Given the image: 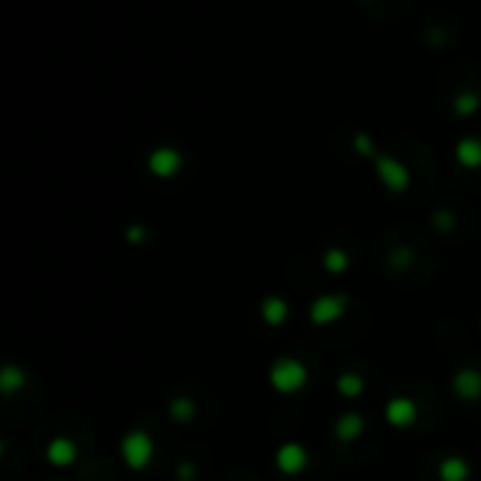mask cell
Instances as JSON below:
<instances>
[{
  "label": "cell",
  "mask_w": 481,
  "mask_h": 481,
  "mask_svg": "<svg viewBox=\"0 0 481 481\" xmlns=\"http://www.w3.org/2000/svg\"><path fill=\"white\" fill-rule=\"evenodd\" d=\"M267 380L278 394H295V391H301L307 385L309 371L295 357H276L270 363V368H267Z\"/></svg>",
  "instance_id": "obj_1"
},
{
  "label": "cell",
  "mask_w": 481,
  "mask_h": 481,
  "mask_svg": "<svg viewBox=\"0 0 481 481\" xmlns=\"http://www.w3.org/2000/svg\"><path fill=\"white\" fill-rule=\"evenodd\" d=\"M152 456H155V442H152V436L146 430L135 428V430H127L121 436V458H124V464L129 470L149 467Z\"/></svg>",
  "instance_id": "obj_2"
},
{
  "label": "cell",
  "mask_w": 481,
  "mask_h": 481,
  "mask_svg": "<svg viewBox=\"0 0 481 481\" xmlns=\"http://www.w3.org/2000/svg\"><path fill=\"white\" fill-rule=\"evenodd\" d=\"M346 307H349V295L346 293H321V295H315L309 301L307 315H309V323L329 326V323H335L346 312Z\"/></svg>",
  "instance_id": "obj_3"
},
{
  "label": "cell",
  "mask_w": 481,
  "mask_h": 481,
  "mask_svg": "<svg viewBox=\"0 0 481 481\" xmlns=\"http://www.w3.org/2000/svg\"><path fill=\"white\" fill-rule=\"evenodd\" d=\"M450 388L458 399L464 402H475L481 399V368H473V366H461L453 371L450 377Z\"/></svg>",
  "instance_id": "obj_4"
},
{
  "label": "cell",
  "mask_w": 481,
  "mask_h": 481,
  "mask_svg": "<svg viewBox=\"0 0 481 481\" xmlns=\"http://www.w3.org/2000/svg\"><path fill=\"white\" fill-rule=\"evenodd\" d=\"M273 461H276L278 473L295 475V473H301V470L309 464V456H307V450H304L301 442H284V444H278Z\"/></svg>",
  "instance_id": "obj_5"
},
{
  "label": "cell",
  "mask_w": 481,
  "mask_h": 481,
  "mask_svg": "<svg viewBox=\"0 0 481 481\" xmlns=\"http://www.w3.org/2000/svg\"><path fill=\"white\" fill-rule=\"evenodd\" d=\"M383 413H385L388 425H394V428H411L416 422V416H419V408H416V402L411 397H391L385 402Z\"/></svg>",
  "instance_id": "obj_6"
},
{
  "label": "cell",
  "mask_w": 481,
  "mask_h": 481,
  "mask_svg": "<svg viewBox=\"0 0 481 481\" xmlns=\"http://www.w3.org/2000/svg\"><path fill=\"white\" fill-rule=\"evenodd\" d=\"M363 430H366V419H363V413H357V411H346V413H340V416L335 419V425H332L335 439H338V442H343V444L354 442Z\"/></svg>",
  "instance_id": "obj_7"
},
{
  "label": "cell",
  "mask_w": 481,
  "mask_h": 481,
  "mask_svg": "<svg viewBox=\"0 0 481 481\" xmlns=\"http://www.w3.org/2000/svg\"><path fill=\"white\" fill-rule=\"evenodd\" d=\"M45 458L53 467H70L76 461V442L68 436H53L45 447Z\"/></svg>",
  "instance_id": "obj_8"
},
{
  "label": "cell",
  "mask_w": 481,
  "mask_h": 481,
  "mask_svg": "<svg viewBox=\"0 0 481 481\" xmlns=\"http://www.w3.org/2000/svg\"><path fill=\"white\" fill-rule=\"evenodd\" d=\"M436 473H439V481H467L470 478V461L464 456L453 453V456H444L439 461Z\"/></svg>",
  "instance_id": "obj_9"
},
{
  "label": "cell",
  "mask_w": 481,
  "mask_h": 481,
  "mask_svg": "<svg viewBox=\"0 0 481 481\" xmlns=\"http://www.w3.org/2000/svg\"><path fill=\"white\" fill-rule=\"evenodd\" d=\"M259 312H262V321L267 326H281L287 321V315H290V304L281 295H267V298H262Z\"/></svg>",
  "instance_id": "obj_10"
},
{
  "label": "cell",
  "mask_w": 481,
  "mask_h": 481,
  "mask_svg": "<svg viewBox=\"0 0 481 481\" xmlns=\"http://www.w3.org/2000/svg\"><path fill=\"white\" fill-rule=\"evenodd\" d=\"M335 391L340 397H346V399H354V397H360L366 391V380L357 371H343V374L335 377Z\"/></svg>",
  "instance_id": "obj_11"
},
{
  "label": "cell",
  "mask_w": 481,
  "mask_h": 481,
  "mask_svg": "<svg viewBox=\"0 0 481 481\" xmlns=\"http://www.w3.org/2000/svg\"><path fill=\"white\" fill-rule=\"evenodd\" d=\"M25 385V371L17 366V363H6L0 368V391L3 394H14Z\"/></svg>",
  "instance_id": "obj_12"
},
{
  "label": "cell",
  "mask_w": 481,
  "mask_h": 481,
  "mask_svg": "<svg viewBox=\"0 0 481 481\" xmlns=\"http://www.w3.org/2000/svg\"><path fill=\"white\" fill-rule=\"evenodd\" d=\"M321 264H323V270H329V273H343V270L349 267V253H346L343 248H329V250L321 256Z\"/></svg>",
  "instance_id": "obj_13"
},
{
  "label": "cell",
  "mask_w": 481,
  "mask_h": 481,
  "mask_svg": "<svg viewBox=\"0 0 481 481\" xmlns=\"http://www.w3.org/2000/svg\"><path fill=\"white\" fill-rule=\"evenodd\" d=\"M194 413H197V405L188 397H174L169 402V416L174 422H188V419H194Z\"/></svg>",
  "instance_id": "obj_14"
},
{
  "label": "cell",
  "mask_w": 481,
  "mask_h": 481,
  "mask_svg": "<svg viewBox=\"0 0 481 481\" xmlns=\"http://www.w3.org/2000/svg\"><path fill=\"white\" fill-rule=\"evenodd\" d=\"M174 166H177V158H174V155H169V152H160V155L152 160V169H155L158 174H169Z\"/></svg>",
  "instance_id": "obj_15"
},
{
  "label": "cell",
  "mask_w": 481,
  "mask_h": 481,
  "mask_svg": "<svg viewBox=\"0 0 481 481\" xmlns=\"http://www.w3.org/2000/svg\"><path fill=\"white\" fill-rule=\"evenodd\" d=\"M411 262H413L411 248H397V250H391V256H388V264H391V267H408Z\"/></svg>",
  "instance_id": "obj_16"
},
{
  "label": "cell",
  "mask_w": 481,
  "mask_h": 481,
  "mask_svg": "<svg viewBox=\"0 0 481 481\" xmlns=\"http://www.w3.org/2000/svg\"><path fill=\"white\" fill-rule=\"evenodd\" d=\"M174 475H177V481H191L194 478V464L191 461H180L174 467Z\"/></svg>",
  "instance_id": "obj_17"
},
{
  "label": "cell",
  "mask_w": 481,
  "mask_h": 481,
  "mask_svg": "<svg viewBox=\"0 0 481 481\" xmlns=\"http://www.w3.org/2000/svg\"><path fill=\"white\" fill-rule=\"evenodd\" d=\"M127 239H129V242H141V239H143V228H141V225H135V228H129V233H127Z\"/></svg>",
  "instance_id": "obj_18"
}]
</instances>
